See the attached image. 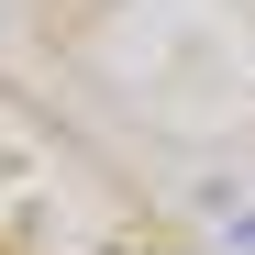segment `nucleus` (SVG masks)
Segmentation results:
<instances>
[{"mask_svg": "<svg viewBox=\"0 0 255 255\" xmlns=\"http://www.w3.org/2000/svg\"><path fill=\"white\" fill-rule=\"evenodd\" d=\"M233 244H244V255H255V211H244V222H233Z\"/></svg>", "mask_w": 255, "mask_h": 255, "instance_id": "f257e3e1", "label": "nucleus"}]
</instances>
